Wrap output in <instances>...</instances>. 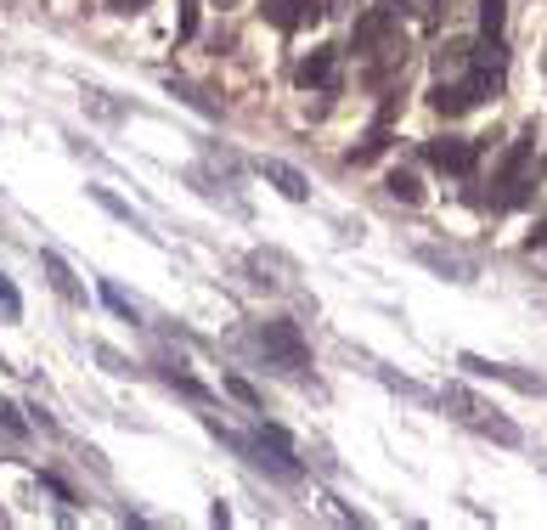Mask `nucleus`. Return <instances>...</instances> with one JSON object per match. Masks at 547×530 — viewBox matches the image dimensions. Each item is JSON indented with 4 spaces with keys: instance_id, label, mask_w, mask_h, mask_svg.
Here are the masks:
<instances>
[{
    "instance_id": "f257e3e1",
    "label": "nucleus",
    "mask_w": 547,
    "mask_h": 530,
    "mask_svg": "<svg viewBox=\"0 0 547 530\" xmlns=\"http://www.w3.org/2000/svg\"><path fill=\"white\" fill-rule=\"evenodd\" d=\"M260 350L294 378L311 367V350H305V339H299V322H260Z\"/></svg>"
},
{
    "instance_id": "f03ea898",
    "label": "nucleus",
    "mask_w": 547,
    "mask_h": 530,
    "mask_svg": "<svg viewBox=\"0 0 547 530\" xmlns=\"http://www.w3.org/2000/svg\"><path fill=\"white\" fill-rule=\"evenodd\" d=\"M457 367H469L474 378H497L508 390H525V395H547V378L542 373H525V367H508V361H485V356H463Z\"/></svg>"
},
{
    "instance_id": "7ed1b4c3",
    "label": "nucleus",
    "mask_w": 547,
    "mask_h": 530,
    "mask_svg": "<svg viewBox=\"0 0 547 530\" xmlns=\"http://www.w3.org/2000/svg\"><path fill=\"white\" fill-rule=\"evenodd\" d=\"M423 153H429V164H435V170H446V175H469V170H474V158H480V147H474V141H463V136H440V141H429Z\"/></svg>"
},
{
    "instance_id": "20e7f679",
    "label": "nucleus",
    "mask_w": 547,
    "mask_h": 530,
    "mask_svg": "<svg viewBox=\"0 0 547 530\" xmlns=\"http://www.w3.org/2000/svg\"><path fill=\"white\" fill-rule=\"evenodd\" d=\"M260 175H266V181H271V187H277L288 203H305V198H311V181H305L294 164H282V158H260Z\"/></svg>"
},
{
    "instance_id": "39448f33",
    "label": "nucleus",
    "mask_w": 547,
    "mask_h": 530,
    "mask_svg": "<svg viewBox=\"0 0 547 530\" xmlns=\"http://www.w3.org/2000/svg\"><path fill=\"white\" fill-rule=\"evenodd\" d=\"M333 57H339V51H333V46H316L311 57H305V63L294 68V79H299V85H305V91H311V85H322V91H333Z\"/></svg>"
},
{
    "instance_id": "423d86ee",
    "label": "nucleus",
    "mask_w": 547,
    "mask_h": 530,
    "mask_svg": "<svg viewBox=\"0 0 547 530\" xmlns=\"http://www.w3.org/2000/svg\"><path fill=\"white\" fill-rule=\"evenodd\" d=\"M435 74H440V79L474 74V46H469V40H446V46L435 51Z\"/></svg>"
},
{
    "instance_id": "0eeeda50",
    "label": "nucleus",
    "mask_w": 547,
    "mask_h": 530,
    "mask_svg": "<svg viewBox=\"0 0 547 530\" xmlns=\"http://www.w3.org/2000/svg\"><path fill=\"white\" fill-rule=\"evenodd\" d=\"M469 423L480 429L485 440H497V446H519V423H508V418L497 412V406H480V412H474Z\"/></svg>"
},
{
    "instance_id": "6e6552de",
    "label": "nucleus",
    "mask_w": 547,
    "mask_h": 530,
    "mask_svg": "<svg viewBox=\"0 0 547 530\" xmlns=\"http://www.w3.org/2000/svg\"><path fill=\"white\" fill-rule=\"evenodd\" d=\"M390 29H395L390 6H373V12H367V17H361V23H356V51H361V57H367V51H373V46H378V40H384V34H390Z\"/></svg>"
},
{
    "instance_id": "1a4fd4ad",
    "label": "nucleus",
    "mask_w": 547,
    "mask_h": 530,
    "mask_svg": "<svg viewBox=\"0 0 547 530\" xmlns=\"http://www.w3.org/2000/svg\"><path fill=\"white\" fill-rule=\"evenodd\" d=\"M40 265H46V277H51V288H57V294H63L68 299V305H79V299H85V288H79V282H74V271H68V260H63V254H40Z\"/></svg>"
},
{
    "instance_id": "9d476101",
    "label": "nucleus",
    "mask_w": 547,
    "mask_h": 530,
    "mask_svg": "<svg viewBox=\"0 0 547 530\" xmlns=\"http://www.w3.org/2000/svg\"><path fill=\"white\" fill-rule=\"evenodd\" d=\"M418 260H423V265H435V271H446L452 282H469V277H474V265L463 260V254H446V249H418Z\"/></svg>"
},
{
    "instance_id": "9b49d317",
    "label": "nucleus",
    "mask_w": 547,
    "mask_h": 530,
    "mask_svg": "<svg viewBox=\"0 0 547 530\" xmlns=\"http://www.w3.org/2000/svg\"><path fill=\"white\" fill-rule=\"evenodd\" d=\"M384 147H390V125H373V136L361 141V147H350L344 158H350V164H373V158L384 153Z\"/></svg>"
},
{
    "instance_id": "f8f14e48",
    "label": "nucleus",
    "mask_w": 547,
    "mask_h": 530,
    "mask_svg": "<svg viewBox=\"0 0 547 530\" xmlns=\"http://www.w3.org/2000/svg\"><path fill=\"white\" fill-rule=\"evenodd\" d=\"M502 23H508V0H480V29H485V40H502Z\"/></svg>"
},
{
    "instance_id": "ddd939ff",
    "label": "nucleus",
    "mask_w": 547,
    "mask_h": 530,
    "mask_svg": "<svg viewBox=\"0 0 547 530\" xmlns=\"http://www.w3.org/2000/svg\"><path fill=\"white\" fill-rule=\"evenodd\" d=\"M440 401L452 406V412H457V418H463V423H469L474 412H480V401H474V395L463 390V384H446V395H440Z\"/></svg>"
},
{
    "instance_id": "4468645a",
    "label": "nucleus",
    "mask_w": 547,
    "mask_h": 530,
    "mask_svg": "<svg viewBox=\"0 0 547 530\" xmlns=\"http://www.w3.org/2000/svg\"><path fill=\"white\" fill-rule=\"evenodd\" d=\"M390 6H407L423 29H435V23H440V6H446V0H390Z\"/></svg>"
},
{
    "instance_id": "2eb2a0df",
    "label": "nucleus",
    "mask_w": 547,
    "mask_h": 530,
    "mask_svg": "<svg viewBox=\"0 0 547 530\" xmlns=\"http://www.w3.org/2000/svg\"><path fill=\"white\" fill-rule=\"evenodd\" d=\"M260 12H266L277 29H294V23H299V0H266Z\"/></svg>"
},
{
    "instance_id": "dca6fc26",
    "label": "nucleus",
    "mask_w": 547,
    "mask_h": 530,
    "mask_svg": "<svg viewBox=\"0 0 547 530\" xmlns=\"http://www.w3.org/2000/svg\"><path fill=\"white\" fill-rule=\"evenodd\" d=\"M164 384H170V390H181L187 401H209L204 384H198V378H187V373H175V367H164Z\"/></svg>"
},
{
    "instance_id": "f3484780",
    "label": "nucleus",
    "mask_w": 547,
    "mask_h": 530,
    "mask_svg": "<svg viewBox=\"0 0 547 530\" xmlns=\"http://www.w3.org/2000/svg\"><path fill=\"white\" fill-rule=\"evenodd\" d=\"M390 192H395V198H401V203H423V187H418V175H407V170H395V175H390Z\"/></svg>"
},
{
    "instance_id": "a211bd4d",
    "label": "nucleus",
    "mask_w": 547,
    "mask_h": 530,
    "mask_svg": "<svg viewBox=\"0 0 547 530\" xmlns=\"http://www.w3.org/2000/svg\"><path fill=\"white\" fill-rule=\"evenodd\" d=\"M91 198H96V203H102V209H108V215H119V220H125V226H141V220H136V215H130V203H119V198H113V192H108V187H91Z\"/></svg>"
},
{
    "instance_id": "6ab92c4d",
    "label": "nucleus",
    "mask_w": 547,
    "mask_h": 530,
    "mask_svg": "<svg viewBox=\"0 0 547 530\" xmlns=\"http://www.w3.org/2000/svg\"><path fill=\"white\" fill-rule=\"evenodd\" d=\"M0 429H6V435H29V423H23V412H17V401H6V395H0Z\"/></svg>"
},
{
    "instance_id": "aec40b11",
    "label": "nucleus",
    "mask_w": 547,
    "mask_h": 530,
    "mask_svg": "<svg viewBox=\"0 0 547 530\" xmlns=\"http://www.w3.org/2000/svg\"><path fill=\"white\" fill-rule=\"evenodd\" d=\"M102 299H108V311H119V316H125V322H136V305H130V299L119 294L113 282H102Z\"/></svg>"
},
{
    "instance_id": "412c9836",
    "label": "nucleus",
    "mask_w": 547,
    "mask_h": 530,
    "mask_svg": "<svg viewBox=\"0 0 547 530\" xmlns=\"http://www.w3.org/2000/svg\"><path fill=\"white\" fill-rule=\"evenodd\" d=\"M226 390H232L243 406H254V412H260V390H254L249 378H237V373H232V378H226Z\"/></svg>"
},
{
    "instance_id": "4be33fe9",
    "label": "nucleus",
    "mask_w": 547,
    "mask_h": 530,
    "mask_svg": "<svg viewBox=\"0 0 547 530\" xmlns=\"http://www.w3.org/2000/svg\"><path fill=\"white\" fill-rule=\"evenodd\" d=\"M0 311H6V316H23V299H17V288L6 282V271H0Z\"/></svg>"
},
{
    "instance_id": "5701e85b",
    "label": "nucleus",
    "mask_w": 547,
    "mask_h": 530,
    "mask_svg": "<svg viewBox=\"0 0 547 530\" xmlns=\"http://www.w3.org/2000/svg\"><path fill=\"white\" fill-rule=\"evenodd\" d=\"M96 356H102V367H113V373H130V361L119 356V350H108V344H102V350H96Z\"/></svg>"
},
{
    "instance_id": "b1692460",
    "label": "nucleus",
    "mask_w": 547,
    "mask_h": 530,
    "mask_svg": "<svg viewBox=\"0 0 547 530\" xmlns=\"http://www.w3.org/2000/svg\"><path fill=\"white\" fill-rule=\"evenodd\" d=\"M181 34H198V0H187V6H181Z\"/></svg>"
},
{
    "instance_id": "393cba45",
    "label": "nucleus",
    "mask_w": 547,
    "mask_h": 530,
    "mask_svg": "<svg viewBox=\"0 0 547 530\" xmlns=\"http://www.w3.org/2000/svg\"><path fill=\"white\" fill-rule=\"evenodd\" d=\"M108 6H113L119 17H130V12H147V0H108Z\"/></svg>"
},
{
    "instance_id": "a878e982",
    "label": "nucleus",
    "mask_w": 547,
    "mask_h": 530,
    "mask_svg": "<svg viewBox=\"0 0 547 530\" xmlns=\"http://www.w3.org/2000/svg\"><path fill=\"white\" fill-rule=\"evenodd\" d=\"M0 367H6V361H0Z\"/></svg>"
}]
</instances>
